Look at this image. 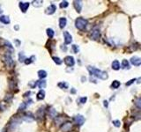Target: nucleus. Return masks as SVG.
Wrapping results in <instances>:
<instances>
[{
    "label": "nucleus",
    "mask_w": 141,
    "mask_h": 132,
    "mask_svg": "<svg viewBox=\"0 0 141 132\" xmlns=\"http://www.w3.org/2000/svg\"><path fill=\"white\" fill-rule=\"evenodd\" d=\"M45 98V92H44V90H40L39 92L37 93L36 95V99L38 100H41V99H43Z\"/></svg>",
    "instance_id": "16"
},
{
    "label": "nucleus",
    "mask_w": 141,
    "mask_h": 132,
    "mask_svg": "<svg viewBox=\"0 0 141 132\" xmlns=\"http://www.w3.org/2000/svg\"><path fill=\"white\" fill-rule=\"evenodd\" d=\"M27 103H26V102H22L20 105V107H19V111H24L25 109L27 108Z\"/></svg>",
    "instance_id": "29"
},
{
    "label": "nucleus",
    "mask_w": 141,
    "mask_h": 132,
    "mask_svg": "<svg viewBox=\"0 0 141 132\" xmlns=\"http://www.w3.org/2000/svg\"><path fill=\"white\" fill-rule=\"evenodd\" d=\"M12 99V95H11V94H6V96H5V98H4V100L5 101H10L11 99Z\"/></svg>",
    "instance_id": "35"
},
{
    "label": "nucleus",
    "mask_w": 141,
    "mask_h": 132,
    "mask_svg": "<svg viewBox=\"0 0 141 132\" xmlns=\"http://www.w3.org/2000/svg\"><path fill=\"white\" fill-rule=\"evenodd\" d=\"M119 86H120V82H119L118 80H115V81H113L112 84H111V87H112L113 89H117Z\"/></svg>",
    "instance_id": "23"
},
{
    "label": "nucleus",
    "mask_w": 141,
    "mask_h": 132,
    "mask_svg": "<svg viewBox=\"0 0 141 132\" xmlns=\"http://www.w3.org/2000/svg\"><path fill=\"white\" fill-rule=\"evenodd\" d=\"M29 94H31V92H26V93H24V97H27V96H29Z\"/></svg>",
    "instance_id": "38"
},
{
    "label": "nucleus",
    "mask_w": 141,
    "mask_h": 132,
    "mask_svg": "<svg viewBox=\"0 0 141 132\" xmlns=\"http://www.w3.org/2000/svg\"><path fill=\"white\" fill-rule=\"evenodd\" d=\"M3 62L4 63V64H5V66H7L8 68H12L14 66V64H15V63H14L13 59L12 58V56H11V55H5V56L3 57Z\"/></svg>",
    "instance_id": "3"
},
{
    "label": "nucleus",
    "mask_w": 141,
    "mask_h": 132,
    "mask_svg": "<svg viewBox=\"0 0 141 132\" xmlns=\"http://www.w3.org/2000/svg\"><path fill=\"white\" fill-rule=\"evenodd\" d=\"M134 81H136V78H133V79H131V80H130V81H129V82H127V83H126V86H131V84H132V83L134 82Z\"/></svg>",
    "instance_id": "36"
},
{
    "label": "nucleus",
    "mask_w": 141,
    "mask_h": 132,
    "mask_svg": "<svg viewBox=\"0 0 141 132\" xmlns=\"http://www.w3.org/2000/svg\"><path fill=\"white\" fill-rule=\"evenodd\" d=\"M73 121L74 122L79 126H81L84 124L85 122V118L83 116H81V115H78V116H74L73 117Z\"/></svg>",
    "instance_id": "4"
},
{
    "label": "nucleus",
    "mask_w": 141,
    "mask_h": 132,
    "mask_svg": "<svg viewBox=\"0 0 141 132\" xmlns=\"http://www.w3.org/2000/svg\"><path fill=\"white\" fill-rule=\"evenodd\" d=\"M100 36H101V32L98 28H95L91 32L90 38L92 40H98L100 38Z\"/></svg>",
    "instance_id": "5"
},
{
    "label": "nucleus",
    "mask_w": 141,
    "mask_h": 132,
    "mask_svg": "<svg viewBox=\"0 0 141 132\" xmlns=\"http://www.w3.org/2000/svg\"><path fill=\"white\" fill-rule=\"evenodd\" d=\"M73 6L78 12H80L82 9V1H79V0L73 1Z\"/></svg>",
    "instance_id": "10"
},
{
    "label": "nucleus",
    "mask_w": 141,
    "mask_h": 132,
    "mask_svg": "<svg viewBox=\"0 0 141 132\" xmlns=\"http://www.w3.org/2000/svg\"><path fill=\"white\" fill-rule=\"evenodd\" d=\"M22 119H23L24 121H26V122H33L34 120V118L33 117V116L31 114H27L26 116H23Z\"/></svg>",
    "instance_id": "18"
},
{
    "label": "nucleus",
    "mask_w": 141,
    "mask_h": 132,
    "mask_svg": "<svg viewBox=\"0 0 141 132\" xmlns=\"http://www.w3.org/2000/svg\"><path fill=\"white\" fill-rule=\"evenodd\" d=\"M131 63L135 66L141 65V58H139L138 56H133L131 58Z\"/></svg>",
    "instance_id": "13"
},
{
    "label": "nucleus",
    "mask_w": 141,
    "mask_h": 132,
    "mask_svg": "<svg viewBox=\"0 0 141 132\" xmlns=\"http://www.w3.org/2000/svg\"><path fill=\"white\" fill-rule=\"evenodd\" d=\"M87 97H84V98H81V99H80V103H82V104H84V103L87 102Z\"/></svg>",
    "instance_id": "37"
},
{
    "label": "nucleus",
    "mask_w": 141,
    "mask_h": 132,
    "mask_svg": "<svg viewBox=\"0 0 141 132\" xmlns=\"http://www.w3.org/2000/svg\"><path fill=\"white\" fill-rule=\"evenodd\" d=\"M87 70L92 76H95L96 78H101L102 79V80H106V79H108V73L106 72V71L101 70L97 69V68H95V67L88 66Z\"/></svg>",
    "instance_id": "1"
},
{
    "label": "nucleus",
    "mask_w": 141,
    "mask_h": 132,
    "mask_svg": "<svg viewBox=\"0 0 141 132\" xmlns=\"http://www.w3.org/2000/svg\"><path fill=\"white\" fill-rule=\"evenodd\" d=\"M46 32H47V34L48 36L50 37V38H53L54 37V34H55V32H54L53 29H51V28H48L47 30H46Z\"/></svg>",
    "instance_id": "24"
},
{
    "label": "nucleus",
    "mask_w": 141,
    "mask_h": 132,
    "mask_svg": "<svg viewBox=\"0 0 141 132\" xmlns=\"http://www.w3.org/2000/svg\"><path fill=\"white\" fill-rule=\"evenodd\" d=\"M57 86H58V87H60V88H62V89H67L68 88V84L65 82H60L57 84Z\"/></svg>",
    "instance_id": "26"
},
{
    "label": "nucleus",
    "mask_w": 141,
    "mask_h": 132,
    "mask_svg": "<svg viewBox=\"0 0 141 132\" xmlns=\"http://www.w3.org/2000/svg\"><path fill=\"white\" fill-rule=\"evenodd\" d=\"M56 11H57V6H56L55 4H50L48 8H46L45 13L48 14V15H52V14L55 13Z\"/></svg>",
    "instance_id": "8"
},
{
    "label": "nucleus",
    "mask_w": 141,
    "mask_h": 132,
    "mask_svg": "<svg viewBox=\"0 0 141 132\" xmlns=\"http://www.w3.org/2000/svg\"><path fill=\"white\" fill-rule=\"evenodd\" d=\"M104 102V106H105V107H108V101L107 100H104L103 101Z\"/></svg>",
    "instance_id": "39"
},
{
    "label": "nucleus",
    "mask_w": 141,
    "mask_h": 132,
    "mask_svg": "<svg viewBox=\"0 0 141 132\" xmlns=\"http://www.w3.org/2000/svg\"><path fill=\"white\" fill-rule=\"evenodd\" d=\"M15 29H16V30L19 29V26H15Z\"/></svg>",
    "instance_id": "42"
},
{
    "label": "nucleus",
    "mask_w": 141,
    "mask_h": 132,
    "mask_svg": "<svg viewBox=\"0 0 141 132\" xmlns=\"http://www.w3.org/2000/svg\"><path fill=\"white\" fill-rule=\"evenodd\" d=\"M29 5H30V4L28 3V2H20V4H19V6H20V10H21V12L24 13L27 11Z\"/></svg>",
    "instance_id": "7"
},
{
    "label": "nucleus",
    "mask_w": 141,
    "mask_h": 132,
    "mask_svg": "<svg viewBox=\"0 0 141 132\" xmlns=\"http://www.w3.org/2000/svg\"><path fill=\"white\" fill-rule=\"evenodd\" d=\"M88 21L84 18H78L75 21V26L79 30H84L87 26Z\"/></svg>",
    "instance_id": "2"
},
{
    "label": "nucleus",
    "mask_w": 141,
    "mask_h": 132,
    "mask_svg": "<svg viewBox=\"0 0 141 132\" xmlns=\"http://www.w3.org/2000/svg\"><path fill=\"white\" fill-rule=\"evenodd\" d=\"M52 59H53V61L56 63H57V65H60V64H62V60H61L59 57H57V56H53V57H52Z\"/></svg>",
    "instance_id": "28"
},
{
    "label": "nucleus",
    "mask_w": 141,
    "mask_h": 132,
    "mask_svg": "<svg viewBox=\"0 0 141 132\" xmlns=\"http://www.w3.org/2000/svg\"><path fill=\"white\" fill-rule=\"evenodd\" d=\"M3 13V11H2V9H1V7H0V15Z\"/></svg>",
    "instance_id": "41"
},
{
    "label": "nucleus",
    "mask_w": 141,
    "mask_h": 132,
    "mask_svg": "<svg viewBox=\"0 0 141 132\" xmlns=\"http://www.w3.org/2000/svg\"><path fill=\"white\" fill-rule=\"evenodd\" d=\"M71 127H72V125H71L70 122H64L63 125L61 126V130H63V131H64V132L69 131V130H70Z\"/></svg>",
    "instance_id": "11"
},
{
    "label": "nucleus",
    "mask_w": 141,
    "mask_h": 132,
    "mask_svg": "<svg viewBox=\"0 0 141 132\" xmlns=\"http://www.w3.org/2000/svg\"><path fill=\"white\" fill-rule=\"evenodd\" d=\"M135 105L138 107V108L141 109V98H138L135 100Z\"/></svg>",
    "instance_id": "32"
},
{
    "label": "nucleus",
    "mask_w": 141,
    "mask_h": 132,
    "mask_svg": "<svg viewBox=\"0 0 141 132\" xmlns=\"http://www.w3.org/2000/svg\"><path fill=\"white\" fill-rule=\"evenodd\" d=\"M113 125L115 127H116V128H119L121 126V123H120V122L118 120H116V121H113Z\"/></svg>",
    "instance_id": "34"
},
{
    "label": "nucleus",
    "mask_w": 141,
    "mask_h": 132,
    "mask_svg": "<svg viewBox=\"0 0 141 132\" xmlns=\"http://www.w3.org/2000/svg\"><path fill=\"white\" fill-rule=\"evenodd\" d=\"M34 59H35V56H32L31 57H29V58H27V59L25 60V64H27V65H28V64H30V63H32L33 62H34Z\"/></svg>",
    "instance_id": "22"
},
{
    "label": "nucleus",
    "mask_w": 141,
    "mask_h": 132,
    "mask_svg": "<svg viewBox=\"0 0 141 132\" xmlns=\"http://www.w3.org/2000/svg\"><path fill=\"white\" fill-rule=\"evenodd\" d=\"M66 24H67V20H66V18L62 17V18L59 19V26H60V28H64V26H66Z\"/></svg>",
    "instance_id": "15"
},
{
    "label": "nucleus",
    "mask_w": 141,
    "mask_h": 132,
    "mask_svg": "<svg viewBox=\"0 0 141 132\" xmlns=\"http://www.w3.org/2000/svg\"><path fill=\"white\" fill-rule=\"evenodd\" d=\"M64 43L65 44H70L72 41V37L67 31L64 32Z\"/></svg>",
    "instance_id": "9"
},
{
    "label": "nucleus",
    "mask_w": 141,
    "mask_h": 132,
    "mask_svg": "<svg viewBox=\"0 0 141 132\" xmlns=\"http://www.w3.org/2000/svg\"><path fill=\"white\" fill-rule=\"evenodd\" d=\"M0 22H2L4 24H10L11 20L9 19V17L8 16H5V15H1L0 16Z\"/></svg>",
    "instance_id": "14"
},
{
    "label": "nucleus",
    "mask_w": 141,
    "mask_h": 132,
    "mask_svg": "<svg viewBox=\"0 0 141 132\" xmlns=\"http://www.w3.org/2000/svg\"><path fill=\"white\" fill-rule=\"evenodd\" d=\"M27 59L26 58V56H25V55H24L23 52H20L19 53V60H20V63H23V62H25V60Z\"/></svg>",
    "instance_id": "27"
},
{
    "label": "nucleus",
    "mask_w": 141,
    "mask_h": 132,
    "mask_svg": "<svg viewBox=\"0 0 141 132\" xmlns=\"http://www.w3.org/2000/svg\"><path fill=\"white\" fill-rule=\"evenodd\" d=\"M70 92H71V93H75V92H76V90H75V89H71V90H70Z\"/></svg>",
    "instance_id": "40"
},
{
    "label": "nucleus",
    "mask_w": 141,
    "mask_h": 132,
    "mask_svg": "<svg viewBox=\"0 0 141 132\" xmlns=\"http://www.w3.org/2000/svg\"><path fill=\"white\" fill-rule=\"evenodd\" d=\"M120 68H121V65H120V63H119V62H118L117 60L113 61V63H112V69L115 70H118Z\"/></svg>",
    "instance_id": "17"
},
{
    "label": "nucleus",
    "mask_w": 141,
    "mask_h": 132,
    "mask_svg": "<svg viewBox=\"0 0 141 132\" xmlns=\"http://www.w3.org/2000/svg\"><path fill=\"white\" fill-rule=\"evenodd\" d=\"M37 74H38V77L41 79L45 78L47 77V72H46L44 70H39V71L37 72Z\"/></svg>",
    "instance_id": "21"
},
{
    "label": "nucleus",
    "mask_w": 141,
    "mask_h": 132,
    "mask_svg": "<svg viewBox=\"0 0 141 132\" xmlns=\"http://www.w3.org/2000/svg\"><path fill=\"white\" fill-rule=\"evenodd\" d=\"M68 5H69L68 1H63V2H61V4H59L60 8H66V7H68Z\"/></svg>",
    "instance_id": "31"
},
{
    "label": "nucleus",
    "mask_w": 141,
    "mask_h": 132,
    "mask_svg": "<svg viewBox=\"0 0 141 132\" xmlns=\"http://www.w3.org/2000/svg\"><path fill=\"white\" fill-rule=\"evenodd\" d=\"M50 116L51 118H54V117L57 116V111H56L54 108L50 109Z\"/></svg>",
    "instance_id": "30"
},
{
    "label": "nucleus",
    "mask_w": 141,
    "mask_h": 132,
    "mask_svg": "<svg viewBox=\"0 0 141 132\" xmlns=\"http://www.w3.org/2000/svg\"><path fill=\"white\" fill-rule=\"evenodd\" d=\"M46 86H47V83H46L45 80H41V81H38V82H37V86H38L39 88H41V90L45 88Z\"/></svg>",
    "instance_id": "20"
},
{
    "label": "nucleus",
    "mask_w": 141,
    "mask_h": 132,
    "mask_svg": "<svg viewBox=\"0 0 141 132\" xmlns=\"http://www.w3.org/2000/svg\"><path fill=\"white\" fill-rule=\"evenodd\" d=\"M44 116V107H41L36 112V118L38 120H41Z\"/></svg>",
    "instance_id": "12"
},
{
    "label": "nucleus",
    "mask_w": 141,
    "mask_h": 132,
    "mask_svg": "<svg viewBox=\"0 0 141 132\" xmlns=\"http://www.w3.org/2000/svg\"><path fill=\"white\" fill-rule=\"evenodd\" d=\"M122 69H130L131 66H130V63H129V61L126 59H124L122 61Z\"/></svg>",
    "instance_id": "19"
},
{
    "label": "nucleus",
    "mask_w": 141,
    "mask_h": 132,
    "mask_svg": "<svg viewBox=\"0 0 141 132\" xmlns=\"http://www.w3.org/2000/svg\"><path fill=\"white\" fill-rule=\"evenodd\" d=\"M42 1H41V0H37V1H33L32 4H33V5L34 7H41L42 5Z\"/></svg>",
    "instance_id": "25"
},
{
    "label": "nucleus",
    "mask_w": 141,
    "mask_h": 132,
    "mask_svg": "<svg viewBox=\"0 0 141 132\" xmlns=\"http://www.w3.org/2000/svg\"><path fill=\"white\" fill-rule=\"evenodd\" d=\"M71 50L73 51V53H75V54H77V53L79 52V47H78L77 45H75V44H73V45L71 46Z\"/></svg>",
    "instance_id": "33"
},
{
    "label": "nucleus",
    "mask_w": 141,
    "mask_h": 132,
    "mask_svg": "<svg viewBox=\"0 0 141 132\" xmlns=\"http://www.w3.org/2000/svg\"><path fill=\"white\" fill-rule=\"evenodd\" d=\"M64 63H65V64L67 66H69V67H72V66L75 64V60H74V58L72 56H68L64 58Z\"/></svg>",
    "instance_id": "6"
}]
</instances>
